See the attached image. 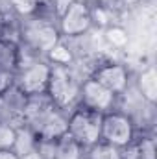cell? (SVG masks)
<instances>
[{"mask_svg":"<svg viewBox=\"0 0 157 159\" xmlns=\"http://www.w3.org/2000/svg\"><path fill=\"white\" fill-rule=\"evenodd\" d=\"M79 89H81V80L70 67L52 65L48 87H46V96L57 109L70 113L74 107H78Z\"/></svg>","mask_w":157,"mask_h":159,"instance_id":"6da1fadb","label":"cell"},{"mask_svg":"<svg viewBox=\"0 0 157 159\" xmlns=\"http://www.w3.org/2000/svg\"><path fill=\"white\" fill-rule=\"evenodd\" d=\"M61 35L57 30V22L43 17L32 15L22 20V32H20V46L28 48L35 56L46 57V54L59 43Z\"/></svg>","mask_w":157,"mask_h":159,"instance_id":"7a4b0ae2","label":"cell"},{"mask_svg":"<svg viewBox=\"0 0 157 159\" xmlns=\"http://www.w3.org/2000/svg\"><path fill=\"white\" fill-rule=\"evenodd\" d=\"M67 133L78 141L83 148H89L96 143H100L102 133V115L94 113L87 107H74L69 113V128Z\"/></svg>","mask_w":157,"mask_h":159,"instance_id":"3957f363","label":"cell"},{"mask_svg":"<svg viewBox=\"0 0 157 159\" xmlns=\"http://www.w3.org/2000/svg\"><path fill=\"white\" fill-rule=\"evenodd\" d=\"M50 69L52 65L46 61V57H34L26 63H20L15 72V87L26 96L46 93Z\"/></svg>","mask_w":157,"mask_h":159,"instance_id":"277c9868","label":"cell"},{"mask_svg":"<svg viewBox=\"0 0 157 159\" xmlns=\"http://www.w3.org/2000/svg\"><path fill=\"white\" fill-rule=\"evenodd\" d=\"M135 135H137L135 120L128 113L113 109V111L102 115V133H100L102 143H107V144L122 150L126 144H129L133 141Z\"/></svg>","mask_w":157,"mask_h":159,"instance_id":"5b68a950","label":"cell"},{"mask_svg":"<svg viewBox=\"0 0 157 159\" xmlns=\"http://www.w3.org/2000/svg\"><path fill=\"white\" fill-rule=\"evenodd\" d=\"M92 28L91 9L83 0H72L70 6L57 19V30L61 39H79Z\"/></svg>","mask_w":157,"mask_h":159,"instance_id":"8992f818","label":"cell"},{"mask_svg":"<svg viewBox=\"0 0 157 159\" xmlns=\"http://www.w3.org/2000/svg\"><path fill=\"white\" fill-rule=\"evenodd\" d=\"M118 96L113 94L109 89L100 85L98 81L91 76L81 80V89H79V106L87 107L94 113L105 115L113 109H117Z\"/></svg>","mask_w":157,"mask_h":159,"instance_id":"52a82bcc","label":"cell"},{"mask_svg":"<svg viewBox=\"0 0 157 159\" xmlns=\"http://www.w3.org/2000/svg\"><path fill=\"white\" fill-rule=\"evenodd\" d=\"M35 135L37 139H44V141H57L59 137H63L67 133L69 128V113L57 109L56 106L46 109L44 113H41L37 119L26 124Z\"/></svg>","mask_w":157,"mask_h":159,"instance_id":"ba28073f","label":"cell"},{"mask_svg":"<svg viewBox=\"0 0 157 159\" xmlns=\"http://www.w3.org/2000/svg\"><path fill=\"white\" fill-rule=\"evenodd\" d=\"M89 76L94 78L100 85H104L105 89H109L117 96L126 94V91L129 89V81H131L129 70L124 65L113 63V61H105V63L96 65Z\"/></svg>","mask_w":157,"mask_h":159,"instance_id":"9c48e42d","label":"cell"},{"mask_svg":"<svg viewBox=\"0 0 157 159\" xmlns=\"http://www.w3.org/2000/svg\"><path fill=\"white\" fill-rule=\"evenodd\" d=\"M122 159H157L155 139L152 135H135L129 144L120 150Z\"/></svg>","mask_w":157,"mask_h":159,"instance_id":"30bf717a","label":"cell"},{"mask_svg":"<svg viewBox=\"0 0 157 159\" xmlns=\"http://www.w3.org/2000/svg\"><path fill=\"white\" fill-rule=\"evenodd\" d=\"M22 20L13 11H0V41L20 44Z\"/></svg>","mask_w":157,"mask_h":159,"instance_id":"8fae6325","label":"cell"},{"mask_svg":"<svg viewBox=\"0 0 157 159\" xmlns=\"http://www.w3.org/2000/svg\"><path fill=\"white\" fill-rule=\"evenodd\" d=\"M137 89L142 100H146L150 106H154L157 100V70L154 65L144 69L137 78Z\"/></svg>","mask_w":157,"mask_h":159,"instance_id":"7c38bea8","label":"cell"},{"mask_svg":"<svg viewBox=\"0 0 157 159\" xmlns=\"http://www.w3.org/2000/svg\"><path fill=\"white\" fill-rule=\"evenodd\" d=\"M54 159H85V148L78 141H74L69 133H65L56 143Z\"/></svg>","mask_w":157,"mask_h":159,"instance_id":"4fadbf2b","label":"cell"},{"mask_svg":"<svg viewBox=\"0 0 157 159\" xmlns=\"http://www.w3.org/2000/svg\"><path fill=\"white\" fill-rule=\"evenodd\" d=\"M35 148H37V135L26 124L19 126L17 128V139H15V144H13V152L19 157H22V156H28V154L35 152Z\"/></svg>","mask_w":157,"mask_h":159,"instance_id":"5bb4252c","label":"cell"},{"mask_svg":"<svg viewBox=\"0 0 157 159\" xmlns=\"http://www.w3.org/2000/svg\"><path fill=\"white\" fill-rule=\"evenodd\" d=\"M19 44L0 41V70L17 72L19 69Z\"/></svg>","mask_w":157,"mask_h":159,"instance_id":"9a60e30c","label":"cell"},{"mask_svg":"<svg viewBox=\"0 0 157 159\" xmlns=\"http://www.w3.org/2000/svg\"><path fill=\"white\" fill-rule=\"evenodd\" d=\"M46 61L50 65H63V67H70L74 61V54L70 50V46L65 43V39H59V43L46 54Z\"/></svg>","mask_w":157,"mask_h":159,"instance_id":"2e32d148","label":"cell"},{"mask_svg":"<svg viewBox=\"0 0 157 159\" xmlns=\"http://www.w3.org/2000/svg\"><path fill=\"white\" fill-rule=\"evenodd\" d=\"M85 159H122V157H120V148L100 141V143L85 148Z\"/></svg>","mask_w":157,"mask_h":159,"instance_id":"e0dca14e","label":"cell"},{"mask_svg":"<svg viewBox=\"0 0 157 159\" xmlns=\"http://www.w3.org/2000/svg\"><path fill=\"white\" fill-rule=\"evenodd\" d=\"M9 9L13 13H17L20 19H26V17H32L39 11L41 0H6Z\"/></svg>","mask_w":157,"mask_h":159,"instance_id":"ac0fdd59","label":"cell"},{"mask_svg":"<svg viewBox=\"0 0 157 159\" xmlns=\"http://www.w3.org/2000/svg\"><path fill=\"white\" fill-rule=\"evenodd\" d=\"M105 39L115 48H124L128 44V41H129L128 39V32L118 24H111V26L105 28Z\"/></svg>","mask_w":157,"mask_h":159,"instance_id":"d6986e66","label":"cell"},{"mask_svg":"<svg viewBox=\"0 0 157 159\" xmlns=\"http://www.w3.org/2000/svg\"><path fill=\"white\" fill-rule=\"evenodd\" d=\"M17 139V128L9 122L0 120V150H13Z\"/></svg>","mask_w":157,"mask_h":159,"instance_id":"ffe728a7","label":"cell"},{"mask_svg":"<svg viewBox=\"0 0 157 159\" xmlns=\"http://www.w3.org/2000/svg\"><path fill=\"white\" fill-rule=\"evenodd\" d=\"M15 85V72H7V70H0V94L6 93L9 87Z\"/></svg>","mask_w":157,"mask_h":159,"instance_id":"44dd1931","label":"cell"},{"mask_svg":"<svg viewBox=\"0 0 157 159\" xmlns=\"http://www.w3.org/2000/svg\"><path fill=\"white\" fill-rule=\"evenodd\" d=\"M89 7H105L111 6V0H83Z\"/></svg>","mask_w":157,"mask_h":159,"instance_id":"7402d4cb","label":"cell"},{"mask_svg":"<svg viewBox=\"0 0 157 159\" xmlns=\"http://www.w3.org/2000/svg\"><path fill=\"white\" fill-rule=\"evenodd\" d=\"M0 159H20L13 150H0Z\"/></svg>","mask_w":157,"mask_h":159,"instance_id":"603a6c76","label":"cell"},{"mask_svg":"<svg viewBox=\"0 0 157 159\" xmlns=\"http://www.w3.org/2000/svg\"><path fill=\"white\" fill-rule=\"evenodd\" d=\"M122 6H126V7H133V6H137L141 0H118Z\"/></svg>","mask_w":157,"mask_h":159,"instance_id":"cb8c5ba5","label":"cell"},{"mask_svg":"<svg viewBox=\"0 0 157 159\" xmlns=\"http://www.w3.org/2000/svg\"><path fill=\"white\" fill-rule=\"evenodd\" d=\"M20 159H43V157H41L37 152H32V154H28V156H22Z\"/></svg>","mask_w":157,"mask_h":159,"instance_id":"d4e9b609","label":"cell"}]
</instances>
